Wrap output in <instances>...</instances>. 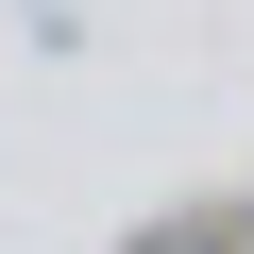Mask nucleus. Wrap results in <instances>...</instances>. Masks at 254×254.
<instances>
[{"instance_id":"obj_1","label":"nucleus","mask_w":254,"mask_h":254,"mask_svg":"<svg viewBox=\"0 0 254 254\" xmlns=\"http://www.w3.org/2000/svg\"><path fill=\"white\" fill-rule=\"evenodd\" d=\"M170 254H254V220H187V237H170Z\"/></svg>"}]
</instances>
